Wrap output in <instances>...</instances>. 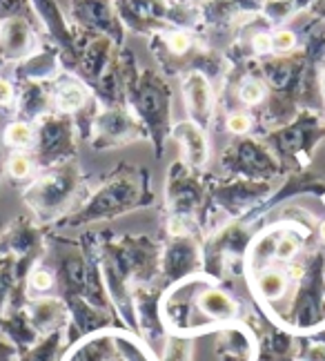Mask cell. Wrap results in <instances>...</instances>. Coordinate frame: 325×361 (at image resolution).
<instances>
[{
	"instance_id": "cell-2",
	"label": "cell",
	"mask_w": 325,
	"mask_h": 361,
	"mask_svg": "<svg viewBox=\"0 0 325 361\" xmlns=\"http://www.w3.org/2000/svg\"><path fill=\"white\" fill-rule=\"evenodd\" d=\"M286 288H288V281H286V276L281 274V272H263L259 276V290H261V295L265 299H270V301H276L286 295Z\"/></svg>"
},
{
	"instance_id": "cell-13",
	"label": "cell",
	"mask_w": 325,
	"mask_h": 361,
	"mask_svg": "<svg viewBox=\"0 0 325 361\" xmlns=\"http://www.w3.org/2000/svg\"><path fill=\"white\" fill-rule=\"evenodd\" d=\"M252 45L254 49H257L259 54H265V51H270L272 49V38L267 36V34H257L252 40Z\"/></svg>"
},
{
	"instance_id": "cell-15",
	"label": "cell",
	"mask_w": 325,
	"mask_h": 361,
	"mask_svg": "<svg viewBox=\"0 0 325 361\" xmlns=\"http://www.w3.org/2000/svg\"><path fill=\"white\" fill-rule=\"evenodd\" d=\"M178 224H180V221H172V228H169V230H172V234H180L183 230H185V228L178 226Z\"/></svg>"
},
{
	"instance_id": "cell-4",
	"label": "cell",
	"mask_w": 325,
	"mask_h": 361,
	"mask_svg": "<svg viewBox=\"0 0 325 361\" xmlns=\"http://www.w3.org/2000/svg\"><path fill=\"white\" fill-rule=\"evenodd\" d=\"M32 128L30 125H25V123H13L7 128V134H5V141L13 147H27L32 143Z\"/></svg>"
},
{
	"instance_id": "cell-3",
	"label": "cell",
	"mask_w": 325,
	"mask_h": 361,
	"mask_svg": "<svg viewBox=\"0 0 325 361\" xmlns=\"http://www.w3.org/2000/svg\"><path fill=\"white\" fill-rule=\"evenodd\" d=\"M178 138H180V143L185 145L188 154L194 161H203V152H205L203 136H201L199 130L194 128V125H180V128H178Z\"/></svg>"
},
{
	"instance_id": "cell-12",
	"label": "cell",
	"mask_w": 325,
	"mask_h": 361,
	"mask_svg": "<svg viewBox=\"0 0 325 361\" xmlns=\"http://www.w3.org/2000/svg\"><path fill=\"white\" fill-rule=\"evenodd\" d=\"M169 49H172L174 54H185L190 49V38L185 34L169 36Z\"/></svg>"
},
{
	"instance_id": "cell-1",
	"label": "cell",
	"mask_w": 325,
	"mask_h": 361,
	"mask_svg": "<svg viewBox=\"0 0 325 361\" xmlns=\"http://www.w3.org/2000/svg\"><path fill=\"white\" fill-rule=\"evenodd\" d=\"M201 308L216 319H230L236 312L234 301L225 293H219V290H209L201 297Z\"/></svg>"
},
{
	"instance_id": "cell-16",
	"label": "cell",
	"mask_w": 325,
	"mask_h": 361,
	"mask_svg": "<svg viewBox=\"0 0 325 361\" xmlns=\"http://www.w3.org/2000/svg\"><path fill=\"white\" fill-rule=\"evenodd\" d=\"M321 239H323V241H325V224H323V226H321Z\"/></svg>"
},
{
	"instance_id": "cell-9",
	"label": "cell",
	"mask_w": 325,
	"mask_h": 361,
	"mask_svg": "<svg viewBox=\"0 0 325 361\" xmlns=\"http://www.w3.org/2000/svg\"><path fill=\"white\" fill-rule=\"evenodd\" d=\"M294 43H296L294 34L283 30V32H278V34L272 38V49H278V51H288V49H292V47H294Z\"/></svg>"
},
{
	"instance_id": "cell-7",
	"label": "cell",
	"mask_w": 325,
	"mask_h": 361,
	"mask_svg": "<svg viewBox=\"0 0 325 361\" xmlns=\"http://www.w3.org/2000/svg\"><path fill=\"white\" fill-rule=\"evenodd\" d=\"M241 99H243L247 105H257V103H261V99H263V85H261V82H257V80L245 82V85L241 87Z\"/></svg>"
},
{
	"instance_id": "cell-5",
	"label": "cell",
	"mask_w": 325,
	"mask_h": 361,
	"mask_svg": "<svg viewBox=\"0 0 325 361\" xmlns=\"http://www.w3.org/2000/svg\"><path fill=\"white\" fill-rule=\"evenodd\" d=\"M82 101H85V94H82L78 87H74V85L65 87V90L59 94V107L65 109V112H72V109H78V107L82 105Z\"/></svg>"
},
{
	"instance_id": "cell-14",
	"label": "cell",
	"mask_w": 325,
	"mask_h": 361,
	"mask_svg": "<svg viewBox=\"0 0 325 361\" xmlns=\"http://www.w3.org/2000/svg\"><path fill=\"white\" fill-rule=\"evenodd\" d=\"M11 85H9V82L7 80H3V78H0V105H3V103H9L11 101Z\"/></svg>"
},
{
	"instance_id": "cell-10",
	"label": "cell",
	"mask_w": 325,
	"mask_h": 361,
	"mask_svg": "<svg viewBox=\"0 0 325 361\" xmlns=\"http://www.w3.org/2000/svg\"><path fill=\"white\" fill-rule=\"evenodd\" d=\"M250 125H252L250 116H245V114H232L228 118V130L234 134H245L250 130Z\"/></svg>"
},
{
	"instance_id": "cell-11",
	"label": "cell",
	"mask_w": 325,
	"mask_h": 361,
	"mask_svg": "<svg viewBox=\"0 0 325 361\" xmlns=\"http://www.w3.org/2000/svg\"><path fill=\"white\" fill-rule=\"evenodd\" d=\"M51 283H54V279H51V274H49L47 270H36V272L32 274V286H34L36 290H49Z\"/></svg>"
},
{
	"instance_id": "cell-6",
	"label": "cell",
	"mask_w": 325,
	"mask_h": 361,
	"mask_svg": "<svg viewBox=\"0 0 325 361\" xmlns=\"http://www.w3.org/2000/svg\"><path fill=\"white\" fill-rule=\"evenodd\" d=\"M30 172H32V161L27 159L25 154L11 157V161H9V174L13 178H25Z\"/></svg>"
},
{
	"instance_id": "cell-8",
	"label": "cell",
	"mask_w": 325,
	"mask_h": 361,
	"mask_svg": "<svg viewBox=\"0 0 325 361\" xmlns=\"http://www.w3.org/2000/svg\"><path fill=\"white\" fill-rule=\"evenodd\" d=\"M296 250H299V243H296L292 237H288V239H283V241H278V245H276V259L288 261V259H292V257L296 255Z\"/></svg>"
}]
</instances>
